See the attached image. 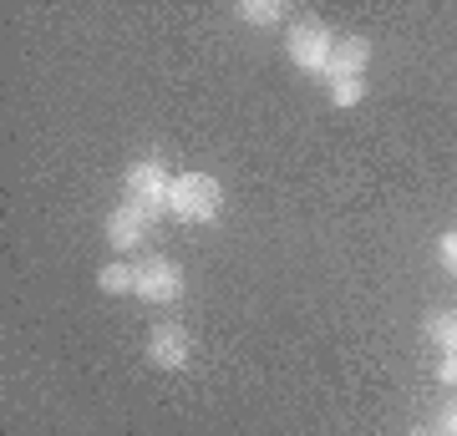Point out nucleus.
<instances>
[{
    "mask_svg": "<svg viewBox=\"0 0 457 436\" xmlns=\"http://www.w3.org/2000/svg\"><path fill=\"white\" fill-rule=\"evenodd\" d=\"M173 168H168L163 152H143L137 162H128V173H122V198L128 203H137V209L158 224V218H168V193H173Z\"/></svg>",
    "mask_w": 457,
    "mask_h": 436,
    "instance_id": "nucleus-1",
    "label": "nucleus"
},
{
    "mask_svg": "<svg viewBox=\"0 0 457 436\" xmlns=\"http://www.w3.org/2000/svg\"><path fill=\"white\" fill-rule=\"evenodd\" d=\"M219 213H224V183L213 178V173H179L173 178V193H168V218H179V224H219Z\"/></svg>",
    "mask_w": 457,
    "mask_h": 436,
    "instance_id": "nucleus-2",
    "label": "nucleus"
},
{
    "mask_svg": "<svg viewBox=\"0 0 457 436\" xmlns=\"http://www.w3.org/2000/svg\"><path fill=\"white\" fill-rule=\"evenodd\" d=\"M336 41H341V36L330 31L320 16H300L290 31H285V56L295 62V71L326 81V66H330V56H336Z\"/></svg>",
    "mask_w": 457,
    "mask_h": 436,
    "instance_id": "nucleus-3",
    "label": "nucleus"
},
{
    "mask_svg": "<svg viewBox=\"0 0 457 436\" xmlns=\"http://www.w3.org/2000/svg\"><path fill=\"white\" fill-rule=\"evenodd\" d=\"M137 300H143V305H179L183 300V269L163 254L143 259V264H137Z\"/></svg>",
    "mask_w": 457,
    "mask_h": 436,
    "instance_id": "nucleus-4",
    "label": "nucleus"
},
{
    "mask_svg": "<svg viewBox=\"0 0 457 436\" xmlns=\"http://www.w3.org/2000/svg\"><path fill=\"white\" fill-rule=\"evenodd\" d=\"M147 360L158 366V371H183L188 360H194V340H188V330H183L179 320H158L153 330H147Z\"/></svg>",
    "mask_w": 457,
    "mask_h": 436,
    "instance_id": "nucleus-5",
    "label": "nucleus"
},
{
    "mask_svg": "<svg viewBox=\"0 0 457 436\" xmlns=\"http://www.w3.org/2000/svg\"><path fill=\"white\" fill-rule=\"evenodd\" d=\"M102 228H107L112 254H132V249H143V243H147V234H153V218H147L137 203H128V198H122V203L107 213V224H102Z\"/></svg>",
    "mask_w": 457,
    "mask_h": 436,
    "instance_id": "nucleus-6",
    "label": "nucleus"
},
{
    "mask_svg": "<svg viewBox=\"0 0 457 436\" xmlns=\"http://www.w3.org/2000/svg\"><path fill=\"white\" fill-rule=\"evenodd\" d=\"M366 66H371V41L366 36H341L336 56L326 66V86L330 81H366Z\"/></svg>",
    "mask_w": 457,
    "mask_h": 436,
    "instance_id": "nucleus-7",
    "label": "nucleus"
},
{
    "mask_svg": "<svg viewBox=\"0 0 457 436\" xmlns=\"http://www.w3.org/2000/svg\"><path fill=\"white\" fill-rule=\"evenodd\" d=\"M422 335L437 345V356H457V309H432L422 320Z\"/></svg>",
    "mask_w": 457,
    "mask_h": 436,
    "instance_id": "nucleus-8",
    "label": "nucleus"
},
{
    "mask_svg": "<svg viewBox=\"0 0 457 436\" xmlns=\"http://www.w3.org/2000/svg\"><path fill=\"white\" fill-rule=\"evenodd\" d=\"M97 290L102 294H137V264H128V259L102 264L97 269Z\"/></svg>",
    "mask_w": 457,
    "mask_h": 436,
    "instance_id": "nucleus-9",
    "label": "nucleus"
},
{
    "mask_svg": "<svg viewBox=\"0 0 457 436\" xmlns=\"http://www.w3.org/2000/svg\"><path fill=\"white\" fill-rule=\"evenodd\" d=\"M234 16L245 21V26H279L285 21V5L279 0H239Z\"/></svg>",
    "mask_w": 457,
    "mask_h": 436,
    "instance_id": "nucleus-10",
    "label": "nucleus"
},
{
    "mask_svg": "<svg viewBox=\"0 0 457 436\" xmlns=\"http://www.w3.org/2000/svg\"><path fill=\"white\" fill-rule=\"evenodd\" d=\"M326 92H330V107L336 112H351V107L366 102V81H330Z\"/></svg>",
    "mask_w": 457,
    "mask_h": 436,
    "instance_id": "nucleus-11",
    "label": "nucleus"
},
{
    "mask_svg": "<svg viewBox=\"0 0 457 436\" xmlns=\"http://www.w3.org/2000/svg\"><path fill=\"white\" fill-rule=\"evenodd\" d=\"M437 264L447 269V275H457V228H447L437 239Z\"/></svg>",
    "mask_w": 457,
    "mask_h": 436,
    "instance_id": "nucleus-12",
    "label": "nucleus"
},
{
    "mask_svg": "<svg viewBox=\"0 0 457 436\" xmlns=\"http://www.w3.org/2000/svg\"><path fill=\"white\" fill-rule=\"evenodd\" d=\"M432 426H437L442 436H457V396L453 401H442V411L432 416Z\"/></svg>",
    "mask_w": 457,
    "mask_h": 436,
    "instance_id": "nucleus-13",
    "label": "nucleus"
},
{
    "mask_svg": "<svg viewBox=\"0 0 457 436\" xmlns=\"http://www.w3.org/2000/svg\"><path fill=\"white\" fill-rule=\"evenodd\" d=\"M437 381H442L447 391H457V356H442V360H437Z\"/></svg>",
    "mask_w": 457,
    "mask_h": 436,
    "instance_id": "nucleus-14",
    "label": "nucleus"
},
{
    "mask_svg": "<svg viewBox=\"0 0 457 436\" xmlns=\"http://www.w3.org/2000/svg\"><path fill=\"white\" fill-rule=\"evenodd\" d=\"M411 436H442V432L432 426V421H427V426H411Z\"/></svg>",
    "mask_w": 457,
    "mask_h": 436,
    "instance_id": "nucleus-15",
    "label": "nucleus"
}]
</instances>
